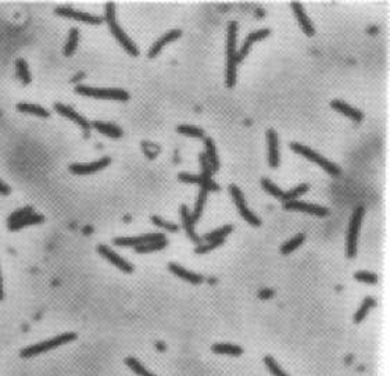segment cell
Here are the masks:
<instances>
[{"instance_id":"obj_1","label":"cell","mask_w":390,"mask_h":376,"mask_svg":"<svg viewBox=\"0 0 390 376\" xmlns=\"http://www.w3.org/2000/svg\"><path fill=\"white\" fill-rule=\"evenodd\" d=\"M104 20H106V23H107L108 28H110L111 33H113V36L118 40V43H120V45H121V46H123L130 56H135V57L139 56V49L136 47V45L132 42V39L124 32L123 28H121V27L118 25V23H117V18H115V4L113 1H108L107 4H106Z\"/></svg>"},{"instance_id":"obj_2","label":"cell","mask_w":390,"mask_h":376,"mask_svg":"<svg viewBox=\"0 0 390 376\" xmlns=\"http://www.w3.org/2000/svg\"><path fill=\"white\" fill-rule=\"evenodd\" d=\"M236 31L237 23L230 21L228 27V68H227V85L228 88H233L236 85V65H237V53H236Z\"/></svg>"},{"instance_id":"obj_3","label":"cell","mask_w":390,"mask_h":376,"mask_svg":"<svg viewBox=\"0 0 390 376\" xmlns=\"http://www.w3.org/2000/svg\"><path fill=\"white\" fill-rule=\"evenodd\" d=\"M75 339H77V335L72 333V332L63 333V335L57 336V338L50 339V340H46V342H40V343H36V345H32L30 347H27V348H24L21 351V357L23 358H30V357H33V355L46 353V351H50V350H53L56 347L71 343Z\"/></svg>"},{"instance_id":"obj_4","label":"cell","mask_w":390,"mask_h":376,"mask_svg":"<svg viewBox=\"0 0 390 376\" xmlns=\"http://www.w3.org/2000/svg\"><path fill=\"white\" fill-rule=\"evenodd\" d=\"M289 146H291V149L293 152H296V153L300 154V156L306 157L307 160H310V161L318 164L321 168L325 169V171H326L328 174H330V175H333V177H339V175H340V168L337 167L336 164H333V162H330L329 160H326L324 156L318 154L317 152H314L313 149L304 146V145H301V143H297V142H292Z\"/></svg>"},{"instance_id":"obj_5","label":"cell","mask_w":390,"mask_h":376,"mask_svg":"<svg viewBox=\"0 0 390 376\" xmlns=\"http://www.w3.org/2000/svg\"><path fill=\"white\" fill-rule=\"evenodd\" d=\"M75 92L82 96L93 97V99L103 100H117V101H127L130 100V93L124 89H103V88H91L85 85H77Z\"/></svg>"},{"instance_id":"obj_6","label":"cell","mask_w":390,"mask_h":376,"mask_svg":"<svg viewBox=\"0 0 390 376\" xmlns=\"http://www.w3.org/2000/svg\"><path fill=\"white\" fill-rule=\"evenodd\" d=\"M362 217H364V207L356 208L353 213L350 225H349V233H347V242H346V254L349 258H353L357 253V242H358Z\"/></svg>"},{"instance_id":"obj_7","label":"cell","mask_w":390,"mask_h":376,"mask_svg":"<svg viewBox=\"0 0 390 376\" xmlns=\"http://www.w3.org/2000/svg\"><path fill=\"white\" fill-rule=\"evenodd\" d=\"M229 192L230 194H232V197H233V203L237 206L239 213H240V215L245 218L246 222L250 223L252 226H260L261 219L256 214H253L252 211L247 208V206H246L245 196H243V193L240 192V189L237 188L236 185H230Z\"/></svg>"},{"instance_id":"obj_8","label":"cell","mask_w":390,"mask_h":376,"mask_svg":"<svg viewBox=\"0 0 390 376\" xmlns=\"http://www.w3.org/2000/svg\"><path fill=\"white\" fill-rule=\"evenodd\" d=\"M54 13L57 16L64 17V18H72L75 21L84 24H91V25H99L103 23V18L99 16H93L89 13H84V11H79L75 8L71 7H57L54 10Z\"/></svg>"},{"instance_id":"obj_9","label":"cell","mask_w":390,"mask_h":376,"mask_svg":"<svg viewBox=\"0 0 390 376\" xmlns=\"http://www.w3.org/2000/svg\"><path fill=\"white\" fill-rule=\"evenodd\" d=\"M162 239H165L162 233H147V235H142L136 238H115L113 243L120 247H138V246L147 245V243L159 242Z\"/></svg>"},{"instance_id":"obj_10","label":"cell","mask_w":390,"mask_h":376,"mask_svg":"<svg viewBox=\"0 0 390 376\" xmlns=\"http://www.w3.org/2000/svg\"><path fill=\"white\" fill-rule=\"evenodd\" d=\"M111 158L110 157H101L100 160L93 162H86V164H71L69 165V172L75 174V175H89V174H95L100 169L106 168L110 165Z\"/></svg>"},{"instance_id":"obj_11","label":"cell","mask_w":390,"mask_h":376,"mask_svg":"<svg viewBox=\"0 0 390 376\" xmlns=\"http://www.w3.org/2000/svg\"><path fill=\"white\" fill-rule=\"evenodd\" d=\"M98 253L103 257V258H106L108 262H111L113 265H115L118 269H121L123 272H125V274H132L133 272V267L130 265V262L127 261V260H124L123 257H120L118 254L115 253V251H113L110 247H107V246L104 245H100L98 246Z\"/></svg>"},{"instance_id":"obj_12","label":"cell","mask_w":390,"mask_h":376,"mask_svg":"<svg viewBox=\"0 0 390 376\" xmlns=\"http://www.w3.org/2000/svg\"><path fill=\"white\" fill-rule=\"evenodd\" d=\"M283 207L286 210H292V211H301V213H307V214L317 215V217H325L328 215L329 210L322 206H317V204H310V203H304V201H298V200H292V201H285Z\"/></svg>"},{"instance_id":"obj_13","label":"cell","mask_w":390,"mask_h":376,"mask_svg":"<svg viewBox=\"0 0 390 376\" xmlns=\"http://www.w3.org/2000/svg\"><path fill=\"white\" fill-rule=\"evenodd\" d=\"M54 110H56L57 114H60L63 115V117H65V118H68L69 121H74V123L77 124V125H79L82 129H85V131L91 129V126H92V124L89 123L85 117H82V115L79 114V113H77L74 108L69 107L67 104H63V103H54Z\"/></svg>"},{"instance_id":"obj_14","label":"cell","mask_w":390,"mask_h":376,"mask_svg":"<svg viewBox=\"0 0 390 376\" xmlns=\"http://www.w3.org/2000/svg\"><path fill=\"white\" fill-rule=\"evenodd\" d=\"M267 142H268V164L271 168L279 167V140L278 135L274 129L267 131Z\"/></svg>"},{"instance_id":"obj_15","label":"cell","mask_w":390,"mask_h":376,"mask_svg":"<svg viewBox=\"0 0 390 376\" xmlns=\"http://www.w3.org/2000/svg\"><path fill=\"white\" fill-rule=\"evenodd\" d=\"M292 8H293V11H294L296 17H297L298 25H300V28L303 30V32L306 33L307 36H314V35H315V28H314L313 23L310 21V18H308L306 13H304L301 3L293 1V3H292Z\"/></svg>"},{"instance_id":"obj_16","label":"cell","mask_w":390,"mask_h":376,"mask_svg":"<svg viewBox=\"0 0 390 376\" xmlns=\"http://www.w3.org/2000/svg\"><path fill=\"white\" fill-rule=\"evenodd\" d=\"M181 35H182V31H181V30H172V31H168L167 33H164L159 40L154 42L153 46L150 47V50H149V57H150V59L157 57V54L162 50V47L165 46V45H168V43H171V42L176 40L178 38H181Z\"/></svg>"},{"instance_id":"obj_17","label":"cell","mask_w":390,"mask_h":376,"mask_svg":"<svg viewBox=\"0 0 390 376\" xmlns=\"http://www.w3.org/2000/svg\"><path fill=\"white\" fill-rule=\"evenodd\" d=\"M200 165H201V178H203V184L201 186L206 188L207 190H214V192H218L220 190V186L215 184L214 181L211 179V175H213V171H211V167L208 164V160H207L206 154H200Z\"/></svg>"},{"instance_id":"obj_18","label":"cell","mask_w":390,"mask_h":376,"mask_svg":"<svg viewBox=\"0 0 390 376\" xmlns=\"http://www.w3.org/2000/svg\"><path fill=\"white\" fill-rule=\"evenodd\" d=\"M330 107L333 108V110H336L337 113H340V114L352 118L353 121H356V123H361L362 121V117H364L362 113L359 110H357V108H353L352 106H349L347 103H344L342 100H332L330 101Z\"/></svg>"},{"instance_id":"obj_19","label":"cell","mask_w":390,"mask_h":376,"mask_svg":"<svg viewBox=\"0 0 390 376\" xmlns=\"http://www.w3.org/2000/svg\"><path fill=\"white\" fill-rule=\"evenodd\" d=\"M168 269L172 272V274H175L176 277H179L181 279H184L186 282H189V283L199 284L203 282V277H201V275L195 274V272H192V271H188V269H185L184 267L178 265L175 262H169Z\"/></svg>"},{"instance_id":"obj_20","label":"cell","mask_w":390,"mask_h":376,"mask_svg":"<svg viewBox=\"0 0 390 376\" xmlns=\"http://www.w3.org/2000/svg\"><path fill=\"white\" fill-rule=\"evenodd\" d=\"M181 217H182V223H184V228L186 230V235L188 238L191 239L192 242L195 243H201V238L195 232V221L192 219V214L189 213L188 207L182 204L181 206Z\"/></svg>"},{"instance_id":"obj_21","label":"cell","mask_w":390,"mask_h":376,"mask_svg":"<svg viewBox=\"0 0 390 376\" xmlns=\"http://www.w3.org/2000/svg\"><path fill=\"white\" fill-rule=\"evenodd\" d=\"M92 126L98 132H100L101 135H106L108 138L118 139L123 136V129L120 126H117L114 124H106L101 123V121H95L92 123Z\"/></svg>"},{"instance_id":"obj_22","label":"cell","mask_w":390,"mask_h":376,"mask_svg":"<svg viewBox=\"0 0 390 376\" xmlns=\"http://www.w3.org/2000/svg\"><path fill=\"white\" fill-rule=\"evenodd\" d=\"M43 221H45V217H43V215L30 214V215H27V217H24L23 219H20V221H17V222L10 223V225H7V226L10 230H18V229H23V228H25V226L39 225V223H42Z\"/></svg>"},{"instance_id":"obj_23","label":"cell","mask_w":390,"mask_h":376,"mask_svg":"<svg viewBox=\"0 0 390 376\" xmlns=\"http://www.w3.org/2000/svg\"><path fill=\"white\" fill-rule=\"evenodd\" d=\"M204 145H206V157L208 160V164L211 167L213 172H217L220 169V161H218V156H217V149H215L214 142L211 138L204 139Z\"/></svg>"},{"instance_id":"obj_24","label":"cell","mask_w":390,"mask_h":376,"mask_svg":"<svg viewBox=\"0 0 390 376\" xmlns=\"http://www.w3.org/2000/svg\"><path fill=\"white\" fill-rule=\"evenodd\" d=\"M17 110L20 113L36 115V117H40V118H47L50 115V113L47 111L46 108H43L42 106H38V104H32V103H18L17 104Z\"/></svg>"},{"instance_id":"obj_25","label":"cell","mask_w":390,"mask_h":376,"mask_svg":"<svg viewBox=\"0 0 390 376\" xmlns=\"http://www.w3.org/2000/svg\"><path fill=\"white\" fill-rule=\"evenodd\" d=\"M213 351L217 354H225V355H230V357H239L242 355L243 350L239 345H228V343H218V345H213Z\"/></svg>"},{"instance_id":"obj_26","label":"cell","mask_w":390,"mask_h":376,"mask_svg":"<svg viewBox=\"0 0 390 376\" xmlns=\"http://www.w3.org/2000/svg\"><path fill=\"white\" fill-rule=\"evenodd\" d=\"M78 42H79V31L77 28H71L68 32V38H67V43L64 47V56H72L75 53L78 47Z\"/></svg>"},{"instance_id":"obj_27","label":"cell","mask_w":390,"mask_h":376,"mask_svg":"<svg viewBox=\"0 0 390 376\" xmlns=\"http://www.w3.org/2000/svg\"><path fill=\"white\" fill-rule=\"evenodd\" d=\"M16 71L17 77L21 81V84H31V72H30V68H28V64H27V62L24 59H18L16 62Z\"/></svg>"},{"instance_id":"obj_28","label":"cell","mask_w":390,"mask_h":376,"mask_svg":"<svg viewBox=\"0 0 390 376\" xmlns=\"http://www.w3.org/2000/svg\"><path fill=\"white\" fill-rule=\"evenodd\" d=\"M376 306V301H375L372 297H365L359 310H357V313L354 314V323H359L365 316H367L368 311L371 310L372 307Z\"/></svg>"},{"instance_id":"obj_29","label":"cell","mask_w":390,"mask_h":376,"mask_svg":"<svg viewBox=\"0 0 390 376\" xmlns=\"http://www.w3.org/2000/svg\"><path fill=\"white\" fill-rule=\"evenodd\" d=\"M207 190L206 188H200V192H199V197H197V201H196V206H195V213L192 214V219L195 221V223H196V221H199V218L201 217V214H203V208H204V203H206V199H207Z\"/></svg>"},{"instance_id":"obj_30","label":"cell","mask_w":390,"mask_h":376,"mask_svg":"<svg viewBox=\"0 0 390 376\" xmlns=\"http://www.w3.org/2000/svg\"><path fill=\"white\" fill-rule=\"evenodd\" d=\"M176 132L181 135H185V136H191V138H203L204 136V131L201 128L193 126V125H178Z\"/></svg>"},{"instance_id":"obj_31","label":"cell","mask_w":390,"mask_h":376,"mask_svg":"<svg viewBox=\"0 0 390 376\" xmlns=\"http://www.w3.org/2000/svg\"><path fill=\"white\" fill-rule=\"evenodd\" d=\"M233 230V226L232 225H224L222 228H218V229L213 230L210 233H207L204 236V240L207 242H213V240H220V239H225V236H228L230 232Z\"/></svg>"},{"instance_id":"obj_32","label":"cell","mask_w":390,"mask_h":376,"mask_svg":"<svg viewBox=\"0 0 390 376\" xmlns=\"http://www.w3.org/2000/svg\"><path fill=\"white\" fill-rule=\"evenodd\" d=\"M168 245V242L165 239L162 240H159V242H153V243H147V245L143 246H138L135 247V250L140 254H146V253H152V251H159V250H162L165 246Z\"/></svg>"},{"instance_id":"obj_33","label":"cell","mask_w":390,"mask_h":376,"mask_svg":"<svg viewBox=\"0 0 390 376\" xmlns=\"http://www.w3.org/2000/svg\"><path fill=\"white\" fill-rule=\"evenodd\" d=\"M304 233H298V235H296L294 238L291 239V240H288L285 245L281 247V251H282V254H291L292 251H294L296 249H297L298 246H301V243L304 242Z\"/></svg>"},{"instance_id":"obj_34","label":"cell","mask_w":390,"mask_h":376,"mask_svg":"<svg viewBox=\"0 0 390 376\" xmlns=\"http://www.w3.org/2000/svg\"><path fill=\"white\" fill-rule=\"evenodd\" d=\"M125 364H127V365H128V367H130V368L132 369V371H133L136 375H139V376H156V375H153L152 372H149V371H147V369H146L145 367H143V365H142V364H140V362L136 360V358H133V357H128V358L125 360Z\"/></svg>"},{"instance_id":"obj_35","label":"cell","mask_w":390,"mask_h":376,"mask_svg":"<svg viewBox=\"0 0 390 376\" xmlns=\"http://www.w3.org/2000/svg\"><path fill=\"white\" fill-rule=\"evenodd\" d=\"M261 186H262V189L265 190L267 193H269V194H272L274 197H278V199H283V194H285V192L283 190H281L278 186H276L274 182H271L268 178H264V179H261Z\"/></svg>"},{"instance_id":"obj_36","label":"cell","mask_w":390,"mask_h":376,"mask_svg":"<svg viewBox=\"0 0 390 376\" xmlns=\"http://www.w3.org/2000/svg\"><path fill=\"white\" fill-rule=\"evenodd\" d=\"M307 190H308V185L307 184L298 185V186H296L294 189H292V190H289V192H285L282 200L283 201H292V200H296L298 196L304 194Z\"/></svg>"},{"instance_id":"obj_37","label":"cell","mask_w":390,"mask_h":376,"mask_svg":"<svg viewBox=\"0 0 390 376\" xmlns=\"http://www.w3.org/2000/svg\"><path fill=\"white\" fill-rule=\"evenodd\" d=\"M354 279L358 281V282H364V283L375 284L378 283V275L372 274V272H368V271H359L354 274Z\"/></svg>"},{"instance_id":"obj_38","label":"cell","mask_w":390,"mask_h":376,"mask_svg":"<svg viewBox=\"0 0 390 376\" xmlns=\"http://www.w3.org/2000/svg\"><path fill=\"white\" fill-rule=\"evenodd\" d=\"M222 243H224V239H220V240H213V242H208V243H206V245L200 243V245L197 246L196 249H195V253L196 254L208 253V251L214 250V249H217V247H220Z\"/></svg>"},{"instance_id":"obj_39","label":"cell","mask_w":390,"mask_h":376,"mask_svg":"<svg viewBox=\"0 0 390 376\" xmlns=\"http://www.w3.org/2000/svg\"><path fill=\"white\" fill-rule=\"evenodd\" d=\"M264 362H265V365H267L268 371H269L274 376H288L285 372H283L282 369H281V367L276 364V361L274 360L272 357L267 355V357L264 358Z\"/></svg>"},{"instance_id":"obj_40","label":"cell","mask_w":390,"mask_h":376,"mask_svg":"<svg viewBox=\"0 0 390 376\" xmlns=\"http://www.w3.org/2000/svg\"><path fill=\"white\" fill-rule=\"evenodd\" d=\"M30 214H32V208L31 207L20 208V210H17L16 213H13V214L8 217L7 225H10V223H13V222H17V221L23 219L24 217H27V215H30Z\"/></svg>"},{"instance_id":"obj_41","label":"cell","mask_w":390,"mask_h":376,"mask_svg":"<svg viewBox=\"0 0 390 376\" xmlns=\"http://www.w3.org/2000/svg\"><path fill=\"white\" fill-rule=\"evenodd\" d=\"M152 222H153L154 225H157V226H160V228H164V229L169 230V232H178V225L167 222V221L161 219L160 217H157V215H153V217H152Z\"/></svg>"},{"instance_id":"obj_42","label":"cell","mask_w":390,"mask_h":376,"mask_svg":"<svg viewBox=\"0 0 390 376\" xmlns=\"http://www.w3.org/2000/svg\"><path fill=\"white\" fill-rule=\"evenodd\" d=\"M178 179L182 181V182H186V184H197L200 185V186L203 184V178H201V175H191V174H188V172H181V174L178 175Z\"/></svg>"},{"instance_id":"obj_43","label":"cell","mask_w":390,"mask_h":376,"mask_svg":"<svg viewBox=\"0 0 390 376\" xmlns=\"http://www.w3.org/2000/svg\"><path fill=\"white\" fill-rule=\"evenodd\" d=\"M142 147H143V150H145V153L150 157V158H154L156 156H157V153H159V147L156 146V145H153V143H149V142H143L142 143Z\"/></svg>"},{"instance_id":"obj_44","label":"cell","mask_w":390,"mask_h":376,"mask_svg":"<svg viewBox=\"0 0 390 376\" xmlns=\"http://www.w3.org/2000/svg\"><path fill=\"white\" fill-rule=\"evenodd\" d=\"M10 193H11V188L0 179V194L1 196H8Z\"/></svg>"},{"instance_id":"obj_45","label":"cell","mask_w":390,"mask_h":376,"mask_svg":"<svg viewBox=\"0 0 390 376\" xmlns=\"http://www.w3.org/2000/svg\"><path fill=\"white\" fill-rule=\"evenodd\" d=\"M274 296V292L272 290H268V289H264L262 292L260 293V297L261 299H269V297H272Z\"/></svg>"},{"instance_id":"obj_46","label":"cell","mask_w":390,"mask_h":376,"mask_svg":"<svg viewBox=\"0 0 390 376\" xmlns=\"http://www.w3.org/2000/svg\"><path fill=\"white\" fill-rule=\"evenodd\" d=\"M4 293H3V279H1V274H0V300H3Z\"/></svg>"},{"instance_id":"obj_47","label":"cell","mask_w":390,"mask_h":376,"mask_svg":"<svg viewBox=\"0 0 390 376\" xmlns=\"http://www.w3.org/2000/svg\"><path fill=\"white\" fill-rule=\"evenodd\" d=\"M156 347H157V348H160L161 351H162V350H165V345H162L161 342H159V343H156Z\"/></svg>"}]
</instances>
